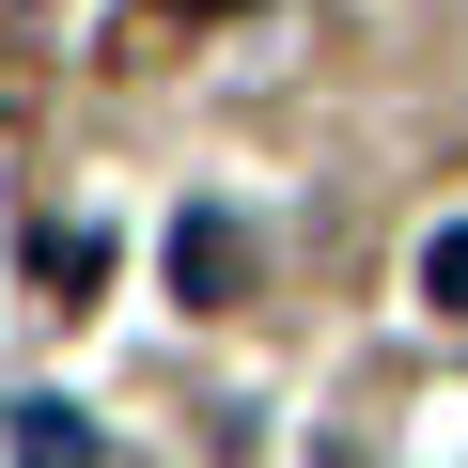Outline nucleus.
<instances>
[{"label":"nucleus","instance_id":"nucleus-1","mask_svg":"<svg viewBox=\"0 0 468 468\" xmlns=\"http://www.w3.org/2000/svg\"><path fill=\"white\" fill-rule=\"evenodd\" d=\"M172 282H187V297H234V282H250V234H234L218 203H203V218H172Z\"/></svg>","mask_w":468,"mask_h":468},{"label":"nucleus","instance_id":"nucleus-2","mask_svg":"<svg viewBox=\"0 0 468 468\" xmlns=\"http://www.w3.org/2000/svg\"><path fill=\"white\" fill-rule=\"evenodd\" d=\"M16 468H94V421L79 406H16Z\"/></svg>","mask_w":468,"mask_h":468},{"label":"nucleus","instance_id":"nucleus-3","mask_svg":"<svg viewBox=\"0 0 468 468\" xmlns=\"http://www.w3.org/2000/svg\"><path fill=\"white\" fill-rule=\"evenodd\" d=\"M421 297H437V313H468V218H452V234H421Z\"/></svg>","mask_w":468,"mask_h":468}]
</instances>
